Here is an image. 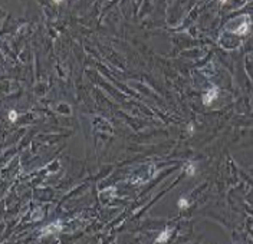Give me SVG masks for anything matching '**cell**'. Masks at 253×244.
Instances as JSON below:
<instances>
[{"label": "cell", "mask_w": 253, "mask_h": 244, "mask_svg": "<svg viewBox=\"0 0 253 244\" xmlns=\"http://www.w3.org/2000/svg\"><path fill=\"white\" fill-rule=\"evenodd\" d=\"M61 230H62V223L61 221H53V223H51L45 228H42L41 237H47V236H52V234H58Z\"/></svg>", "instance_id": "6da1fadb"}, {"label": "cell", "mask_w": 253, "mask_h": 244, "mask_svg": "<svg viewBox=\"0 0 253 244\" xmlns=\"http://www.w3.org/2000/svg\"><path fill=\"white\" fill-rule=\"evenodd\" d=\"M217 96H219V88H217V86H213L212 89H209V91L203 95V103H204V105H210Z\"/></svg>", "instance_id": "7a4b0ae2"}, {"label": "cell", "mask_w": 253, "mask_h": 244, "mask_svg": "<svg viewBox=\"0 0 253 244\" xmlns=\"http://www.w3.org/2000/svg\"><path fill=\"white\" fill-rule=\"evenodd\" d=\"M171 233H173V228H165L164 231H162L161 234H160L158 237L155 238V243H165V241L168 240L170 238V236H171Z\"/></svg>", "instance_id": "3957f363"}, {"label": "cell", "mask_w": 253, "mask_h": 244, "mask_svg": "<svg viewBox=\"0 0 253 244\" xmlns=\"http://www.w3.org/2000/svg\"><path fill=\"white\" fill-rule=\"evenodd\" d=\"M247 32H249V23L247 22H245V23H242L237 29H233V33L234 34H239V36H243V34H246Z\"/></svg>", "instance_id": "277c9868"}, {"label": "cell", "mask_w": 253, "mask_h": 244, "mask_svg": "<svg viewBox=\"0 0 253 244\" xmlns=\"http://www.w3.org/2000/svg\"><path fill=\"white\" fill-rule=\"evenodd\" d=\"M184 171L187 172L189 177H193L194 174H196V167H194V164H193L191 161H189V162L184 165Z\"/></svg>", "instance_id": "5b68a950"}, {"label": "cell", "mask_w": 253, "mask_h": 244, "mask_svg": "<svg viewBox=\"0 0 253 244\" xmlns=\"http://www.w3.org/2000/svg\"><path fill=\"white\" fill-rule=\"evenodd\" d=\"M179 207L180 208H187V207H189V201H187L186 198H183V197H181V198L179 200Z\"/></svg>", "instance_id": "8992f818"}, {"label": "cell", "mask_w": 253, "mask_h": 244, "mask_svg": "<svg viewBox=\"0 0 253 244\" xmlns=\"http://www.w3.org/2000/svg\"><path fill=\"white\" fill-rule=\"evenodd\" d=\"M9 119H10L12 122H16V119H17V112H16V111H10V112H9Z\"/></svg>", "instance_id": "52a82bcc"}, {"label": "cell", "mask_w": 253, "mask_h": 244, "mask_svg": "<svg viewBox=\"0 0 253 244\" xmlns=\"http://www.w3.org/2000/svg\"><path fill=\"white\" fill-rule=\"evenodd\" d=\"M55 3H62V0H53Z\"/></svg>", "instance_id": "ba28073f"}, {"label": "cell", "mask_w": 253, "mask_h": 244, "mask_svg": "<svg viewBox=\"0 0 253 244\" xmlns=\"http://www.w3.org/2000/svg\"><path fill=\"white\" fill-rule=\"evenodd\" d=\"M220 2H222V3L224 4V3H226V2H227V0H220Z\"/></svg>", "instance_id": "9c48e42d"}]
</instances>
